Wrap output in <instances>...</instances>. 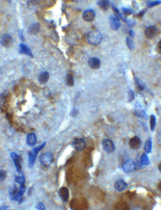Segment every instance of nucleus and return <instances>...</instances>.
Segmentation results:
<instances>
[{"label": "nucleus", "mask_w": 161, "mask_h": 210, "mask_svg": "<svg viewBox=\"0 0 161 210\" xmlns=\"http://www.w3.org/2000/svg\"><path fill=\"white\" fill-rule=\"evenodd\" d=\"M102 37L101 32L98 30H93L90 31L87 35V41L90 44L98 45L102 42Z\"/></svg>", "instance_id": "nucleus-1"}, {"label": "nucleus", "mask_w": 161, "mask_h": 210, "mask_svg": "<svg viewBox=\"0 0 161 210\" xmlns=\"http://www.w3.org/2000/svg\"><path fill=\"white\" fill-rule=\"evenodd\" d=\"M45 145H46V142H44L39 146L34 147V149H33L32 151H30L29 152V167H33L39 152L44 147Z\"/></svg>", "instance_id": "nucleus-2"}, {"label": "nucleus", "mask_w": 161, "mask_h": 210, "mask_svg": "<svg viewBox=\"0 0 161 210\" xmlns=\"http://www.w3.org/2000/svg\"><path fill=\"white\" fill-rule=\"evenodd\" d=\"M53 155L51 152H48L41 155L40 157V161L45 167L50 166L53 161Z\"/></svg>", "instance_id": "nucleus-3"}, {"label": "nucleus", "mask_w": 161, "mask_h": 210, "mask_svg": "<svg viewBox=\"0 0 161 210\" xmlns=\"http://www.w3.org/2000/svg\"><path fill=\"white\" fill-rule=\"evenodd\" d=\"M110 27L113 31L118 30L121 26V21L119 17L115 14L111 15L109 18Z\"/></svg>", "instance_id": "nucleus-4"}, {"label": "nucleus", "mask_w": 161, "mask_h": 210, "mask_svg": "<svg viewBox=\"0 0 161 210\" xmlns=\"http://www.w3.org/2000/svg\"><path fill=\"white\" fill-rule=\"evenodd\" d=\"M13 42L14 41L12 37L8 34H2L0 38V43L4 47L9 48L11 47Z\"/></svg>", "instance_id": "nucleus-5"}, {"label": "nucleus", "mask_w": 161, "mask_h": 210, "mask_svg": "<svg viewBox=\"0 0 161 210\" xmlns=\"http://www.w3.org/2000/svg\"><path fill=\"white\" fill-rule=\"evenodd\" d=\"M103 149L107 153H112L115 150V146L114 142L109 139H105L102 142Z\"/></svg>", "instance_id": "nucleus-6"}, {"label": "nucleus", "mask_w": 161, "mask_h": 210, "mask_svg": "<svg viewBox=\"0 0 161 210\" xmlns=\"http://www.w3.org/2000/svg\"><path fill=\"white\" fill-rule=\"evenodd\" d=\"M73 149L78 151H81L85 149L86 146L85 141L82 139H77L73 141L72 143Z\"/></svg>", "instance_id": "nucleus-7"}, {"label": "nucleus", "mask_w": 161, "mask_h": 210, "mask_svg": "<svg viewBox=\"0 0 161 210\" xmlns=\"http://www.w3.org/2000/svg\"><path fill=\"white\" fill-rule=\"evenodd\" d=\"M136 168V163L131 159L128 160L124 163L123 170L126 173H129L135 170Z\"/></svg>", "instance_id": "nucleus-8"}, {"label": "nucleus", "mask_w": 161, "mask_h": 210, "mask_svg": "<svg viewBox=\"0 0 161 210\" xmlns=\"http://www.w3.org/2000/svg\"><path fill=\"white\" fill-rule=\"evenodd\" d=\"M95 16V11L91 9H88L83 12L82 19L86 22H91L94 19Z\"/></svg>", "instance_id": "nucleus-9"}, {"label": "nucleus", "mask_w": 161, "mask_h": 210, "mask_svg": "<svg viewBox=\"0 0 161 210\" xmlns=\"http://www.w3.org/2000/svg\"><path fill=\"white\" fill-rule=\"evenodd\" d=\"M130 147L133 149H139L142 146V141L137 136L134 137L129 141Z\"/></svg>", "instance_id": "nucleus-10"}, {"label": "nucleus", "mask_w": 161, "mask_h": 210, "mask_svg": "<svg viewBox=\"0 0 161 210\" xmlns=\"http://www.w3.org/2000/svg\"><path fill=\"white\" fill-rule=\"evenodd\" d=\"M88 64L89 67L93 70H98L100 67L101 62L97 58H91L88 60Z\"/></svg>", "instance_id": "nucleus-11"}, {"label": "nucleus", "mask_w": 161, "mask_h": 210, "mask_svg": "<svg viewBox=\"0 0 161 210\" xmlns=\"http://www.w3.org/2000/svg\"><path fill=\"white\" fill-rule=\"evenodd\" d=\"M19 52L20 54H25V55H28L30 57L33 58L34 55L32 53V51L30 50L28 45H25L24 43H21L19 46Z\"/></svg>", "instance_id": "nucleus-12"}, {"label": "nucleus", "mask_w": 161, "mask_h": 210, "mask_svg": "<svg viewBox=\"0 0 161 210\" xmlns=\"http://www.w3.org/2000/svg\"><path fill=\"white\" fill-rule=\"evenodd\" d=\"M127 184L122 179H118L114 184V188L118 191H123L127 188Z\"/></svg>", "instance_id": "nucleus-13"}, {"label": "nucleus", "mask_w": 161, "mask_h": 210, "mask_svg": "<svg viewBox=\"0 0 161 210\" xmlns=\"http://www.w3.org/2000/svg\"><path fill=\"white\" fill-rule=\"evenodd\" d=\"M10 156H11L15 165L16 167V170H17L18 173H22V167H21V164H20V161L19 155L13 152V153H11Z\"/></svg>", "instance_id": "nucleus-14"}, {"label": "nucleus", "mask_w": 161, "mask_h": 210, "mask_svg": "<svg viewBox=\"0 0 161 210\" xmlns=\"http://www.w3.org/2000/svg\"><path fill=\"white\" fill-rule=\"evenodd\" d=\"M58 194L61 199L64 201H67L69 198V191L66 187L61 188L58 190Z\"/></svg>", "instance_id": "nucleus-15"}, {"label": "nucleus", "mask_w": 161, "mask_h": 210, "mask_svg": "<svg viewBox=\"0 0 161 210\" xmlns=\"http://www.w3.org/2000/svg\"><path fill=\"white\" fill-rule=\"evenodd\" d=\"M157 29L154 26H150L147 28L145 31V35L148 39L154 37L157 34Z\"/></svg>", "instance_id": "nucleus-16"}, {"label": "nucleus", "mask_w": 161, "mask_h": 210, "mask_svg": "<svg viewBox=\"0 0 161 210\" xmlns=\"http://www.w3.org/2000/svg\"><path fill=\"white\" fill-rule=\"evenodd\" d=\"M26 142L28 145L31 147L35 145L37 143V138L35 133L32 132L28 134L26 137Z\"/></svg>", "instance_id": "nucleus-17"}, {"label": "nucleus", "mask_w": 161, "mask_h": 210, "mask_svg": "<svg viewBox=\"0 0 161 210\" xmlns=\"http://www.w3.org/2000/svg\"><path fill=\"white\" fill-rule=\"evenodd\" d=\"M49 78V75L47 72H43L40 74L38 76L39 82L41 84H45L48 81Z\"/></svg>", "instance_id": "nucleus-18"}, {"label": "nucleus", "mask_w": 161, "mask_h": 210, "mask_svg": "<svg viewBox=\"0 0 161 210\" xmlns=\"http://www.w3.org/2000/svg\"><path fill=\"white\" fill-rule=\"evenodd\" d=\"M97 4L101 10L106 11L110 7V3L109 1L106 0H99L97 1Z\"/></svg>", "instance_id": "nucleus-19"}, {"label": "nucleus", "mask_w": 161, "mask_h": 210, "mask_svg": "<svg viewBox=\"0 0 161 210\" xmlns=\"http://www.w3.org/2000/svg\"><path fill=\"white\" fill-rule=\"evenodd\" d=\"M40 30V25L39 23H35L31 25L28 28V32L30 34H36Z\"/></svg>", "instance_id": "nucleus-20"}, {"label": "nucleus", "mask_w": 161, "mask_h": 210, "mask_svg": "<svg viewBox=\"0 0 161 210\" xmlns=\"http://www.w3.org/2000/svg\"><path fill=\"white\" fill-rule=\"evenodd\" d=\"M25 191V184H22L20 185L19 188V191L18 194H16V196L15 200L16 201H18L19 202H20L22 200V197H23V194L24 193Z\"/></svg>", "instance_id": "nucleus-21"}, {"label": "nucleus", "mask_w": 161, "mask_h": 210, "mask_svg": "<svg viewBox=\"0 0 161 210\" xmlns=\"http://www.w3.org/2000/svg\"><path fill=\"white\" fill-rule=\"evenodd\" d=\"M19 189L15 185H13L11 188H10L9 189V194H10V198L11 200H14L16 194H18Z\"/></svg>", "instance_id": "nucleus-22"}, {"label": "nucleus", "mask_w": 161, "mask_h": 210, "mask_svg": "<svg viewBox=\"0 0 161 210\" xmlns=\"http://www.w3.org/2000/svg\"><path fill=\"white\" fill-rule=\"evenodd\" d=\"M135 113L137 117L142 119H148V116L145 111L141 110L139 108H138L135 110Z\"/></svg>", "instance_id": "nucleus-23"}, {"label": "nucleus", "mask_w": 161, "mask_h": 210, "mask_svg": "<svg viewBox=\"0 0 161 210\" xmlns=\"http://www.w3.org/2000/svg\"><path fill=\"white\" fill-rule=\"evenodd\" d=\"M140 164L143 165H148L150 164L149 158L145 153H143L140 158Z\"/></svg>", "instance_id": "nucleus-24"}, {"label": "nucleus", "mask_w": 161, "mask_h": 210, "mask_svg": "<svg viewBox=\"0 0 161 210\" xmlns=\"http://www.w3.org/2000/svg\"><path fill=\"white\" fill-rule=\"evenodd\" d=\"M152 140L150 138H149L145 142L144 146V150L147 153H149L151 152L152 149Z\"/></svg>", "instance_id": "nucleus-25"}, {"label": "nucleus", "mask_w": 161, "mask_h": 210, "mask_svg": "<svg viewBox=\"0 0 161 210\" xmlns=\"http://www.w3.org/2000/svg\"><path fill=\"white\" fill-rule=\"evenodd\" d=\"M66 81L67 84L69 87H73L75 85V81L73 79V75L71 74H68L67 75L66 77Z\"/></svg>", "instance_id": "nucleus-26"}, {"label": "nucleus", "mask_w": 161, "mask_h": 210, "mask_svg": "<svg viewBox=\"0 0 161 210\" xmlns=\"http://www.w3.org/2000/svg\"><path fill=\"white\" fill-rule=\"evenodd\" d=\"M150 129L152 131H154L156 125V118L154 115H151L150 118Z\"/></svg>", "instance_id": "nucleus-27"}, {"label": "nucleus", "mask_w": 161, "mask_h": 210, "mask_svg": "<svg viewBox=\"0 0 161 210\" xmlns=\"http://www.w3.org/2000/svg\"><path fill=\"white\" fill-rule=\"evenodd\" d=\"M126 42L127 47H128L130 50H133L134 48H135V45H134V43L133 40H132L130 38L127 37V38H126Z\"/></svg>", "instance_id": "nucleus-28"}, {"label": "nucleus", "mask_w": 161, "mask_h": 210, "mask_svg": "<svg viewBox=\"0 0 161 210\" xmlns=\"http://www.w3.org/2000/svg\"><path fill=\"white\" fill-rule=\"evenodd\" d=\"M135 81L137 89L139 90H142L144 89V85L142 81H140V80L137 77L135 78Z\"/></svg>", "instance_id": "nucleus-29"}, {"label": "nucleus", "mask_w": 161, "mask_h": 210, "mask_svg": "<svg viewBox=\"0 0 161 210\" xmlns=\"http://www.w3.org/2000/svg\"><path fill=\"white\" fill-rule=\"evenodd\" d=\"M123 10V13L124 14V15H130L133 14L134 13V11L132 9L130 8H125V7H123L122 8Z\"/></svg>", "instance_id": "nucleus-30"}, {"label": "nucleus", "mask_w": 161, "mask_h": 210, "mask_svg": "<svg viewBox=\"0 0 161 210\" xmlns=\"http://www.w3.org/2000/svg\"><path fill=\"white\" fill-rule=\"evenodd\" d=\"M15 181L16 182L19 184L20 185L25 184V179L24 178V177H20V176H18V177H16Z\"/></svg>", "instance_id": "nucleus-31"}, {"label": "nucleus", "mask_w": 161, "mask_h": 210, "mask_svg": "<svg viewBox=\"0 0 161 210\" xmlns=\"http://www.w3.org/2000/svg\"><path fill=\"white\" fill-rule=\"evenodd\" d=\"M161 1H148L147 4V5L149 8L154 7L155 6L157 5L161 4Z\"/></svg>", "instance_id": "nucleus-32"}, {"label": "nucleus", "mask_w": 161, "mask_h": 210, "mask_svg": "<svg viewBox=\"0 0 161 210\" xmlns=\"http://www.w3.org/2000/svg\"><path fill=\"white\" fill-rule=\"evenodd\" d=\"M7 173L4 170H0V182H2L6 179Z\"/></svg>", "instance_id": "nucleus-33"}, {"label": "nucleus", "mask_w": 161, "mask_h": 210, "mask_svg": "<svg viewBox=\"0 0 161 210\" xmlns=\"http://www.w3.org/2000/svg\"><path fill=\"white\" fill-rule=\"evenodd\" d=\"M78 114H79V111H78V109L73 108L71 112H70V116L72 117H75L78 115Z\"/></svg>", "instance_id": "nucleus-34"}, {"label": "nucleus", "mask_w": 161, "mask_h": 210, "mask_svg": "<svg viewBox=\"0 0 161 210\" xmlns=\"http://www.w3.org/2000/svg\"><path fill=\"white\" fill-rule=\"evenodd\" d=\"M134 99V94L132 90H130L128 93V101L129 102L133 101Z\"/></svg>", "instance_id": "nucleus-35"}, {"label": "nucleus", "mask_w": 161, "mask_h": 210, "mask_svg": "<svg viewBox=\"0 0 161 210\" xmlns=\"http://www.w3.org/2000/svg\"><path fill=\"white\" fill-rule=\"evenodd\" d=\"M36 208L39 210H45L46 208H45V206H44L43 203H38V205L36 207Z\"/></svg>", "instance_id": "nucleus-36"}, {"label": "nucleus", "mask_w": 161, "mask_h": 210, "mask_svg": "<svg viewBox=\"0 0 161 210\" xmlns=\"http://www.w3.org/2000/svg\"><path fill=\"white\" fill-rule=\"evenodd\" d=\"M18 35H19V37L20 39V40L21 41H24V35H23V31L22 30H19L18 31Z\"/></svg>", "instance_id": "nucleus-37"}, {"label": "nucleus", "mask_w": 161, "mask_h": 210, "mask_svg": "<svg viewBox=\"0 0 161 210\" xmlns=\"http://www.w3.org/2000/svg\"><path fill=\"white\" fill-rule=\"evenodd\" d=\"M157 51L159 54H161V41L157 45Z\"/></svg>", "instance_id": "nucleus-38"}, {"label": "nucleus", "mask_w": 161, "mask_h": 210, "mask_svg": "<svg viewBox=\"0 0 161 210\" xmlns=\"http://www.w3.org/2000/svg\"><path fill=\"white\" fill-rule=\"evenodd\" d=\"M127 24L128 25L129 27H133V25H134L135 22L133 19H129L127 21Z\"/></svg>", "instance_id": "nucleus-39"}, {"label": "nucleus", "mask_w": 161, "mask_h": 210, "mask_svg": "<svg viewBox=\"0 0 161 210\" xmlns=\"http://www.w3.org/2000/svg\"><path fill=\"white\" fill-rule=\"evenodd\" d=\"M129 35L130 36V37L132 38L133 37L135 34V32L133 30H130L129 31Z\"/></svg>", "instance_id": "nucleus-40"}, {"label": "nucleus", "mask_w": 161, "mask_h": 210, "mask_svg": "<svg viewBox=\"0 0 161 210\" xmlns=\"http://www.w3.org/2000/svg\"><path fill=\"white\" fill-rule=\"evenodd\" d=\"M145 10H142V11H140L138 14L137 15V16H138V17H140V18H141V17H142L144 15V14H145Z\"/></svg>", "instance_id": "nucleus-41"}, {"label": "nucleus", "mask_w": 161, "mask_h": 210, "mask_svg": "<svg viewBox=\"0 0 161 210\" xmlns=\"http://www.w3.org/2000/svg\"><path fill=\"white\" fill-rule=\"evenodd\" d=\"M158 188L159 190H160V191H161V182L158 183Z\"/></svg>", "instance_id": "nucleus-42"}, {"label": "nucleus", "mask_w": 161, "mask_h": 210, "mask_svg": "<svg viewBox=\"0 0 161 210\" xmlns=\"http://www.w3.org/2000/svg\"><path fill=\"white\" fill-rule=\"evenodd\" d=\"M158 169H159V170H160V172L161 173V163H160L159 166H158Z\"/></svg>", "instance_id": "nucleus-43"}]
</instances>
